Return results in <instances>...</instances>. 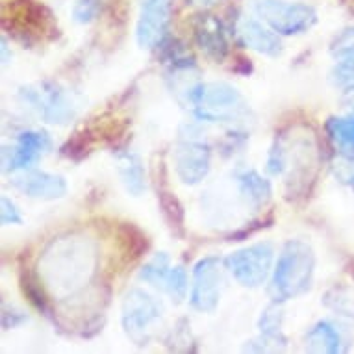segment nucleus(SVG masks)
I'll list each match as a JSON object with an SVG mask.
<instances>
[{
    "mask_svg": "<svg viewBox=\"0 0 354 354\" xmlns=\"http://www.w3.org/2000/svg\"><path fill=\"white\" fill-rule=\"evenodd\" d=\"M178 100L201 122H221L230 128H243L254 119L243 95L227 82H195Z\"/></svg>",
    "mask_w": 354,
    "mask_h": 354,
    "instance_id": "obj_1",
    "label": "nucleus"
},
{
    "mask_svg": "<svg viewBox=\"0 0 354 354\" xmlns=\"http://www.w3.org/2000/svg\"><path fill=\"white\" fill-rule=\"evenodd\" d=\"M315 273L314 249L302 239H290L282 245L274 261L269 295L277 302L291 301L312 290Z\"/></svg>",
    "mask_w": 354,
    "mask_h": 354,
    "instance_id": "obj_2",
    "label": "nucleus"
},
{
    "mask_svg": "<svg viewBox=\"0 0 354 354\" xmlns=\"http://www.w3.org/2000/svg\"><path fill=\"white\" fill-rule=\"evenodd\" d=\"M19 100L48 124H69L80 111V102L76 93L58 82H37L32 86H23L17 93Z\"/></svg>",
    "mask_w": 354,
    "mask_h": 354,
    "instance_id": "obj_3",
    "label": "nucleus"
},
{
    "mask_svg": "<svg viewBox=\"0 0 354 354\" xmlns=\"http://www.w3.org/2000/svg\"><path fill=\"white\" fill-rule=\"evenodd\" d=\"M252 12L261 23L279 35H301L314 28L317 12L310 4L290 2V0H252Z\"/></svg>",
    "mask_w": 354,
    "mask_h": 354,
    "instance_id": "obj_4",
    "label": "nucleus"
},
{
    "mask_svg": "<svg viewBox=\"0 0 354 354\" xmlns=\"http://www.w3.org/2000/svg\"><path fill=\"white\" fill-rule=\"evenodd\" d=\"M173 162L176 176L186 186H197L212 169V147L198 132L197 127L180 128V138L174 145Z\"/></svg>",
    "mask_w": 354,
    "mask_h": 354,
    "instance_id": "obj_5",
    "label": "nucleus"
},
{
    "mask_svg": "<svg viewBox=\"0 0 354 354\" xmlns=\"http://www.w3.org/2000/svg\"><path fill=\"white\" fill-rule=\"evenodd\" d=\"M162 319V304L147 291L134 288L122 299L121 323L136 345H149L152 330Z\"/></svg>",
    "mask_w": 354,
    "mask_h": 354,
    "instance_id": "obj_6",
    "label": "nucleus"
},
{
    "mask_svg": "<svg viewBox=\"0 0 354 354\" xmlns=\"http://www.w3.org/2000/svg\"><path fill=\"white\" fill-rule=\"evenodd\" d=\"M274 249L268 241L239 249L225 258V268L243 288H260L273 273Z\"/></svg>",
    "mask_w": 354,
    "mask_h": 354,
    "instance_id": "obj_7",
    "label": "nucleus"
},
{
    "mask_svg": "<svg viewBox=\"0 0 354 354\" xmlns=\"http://www.w3.org/2000/svg\"><path fill=\"white\" fill-rule=\"evenodd\" d=\"M223 266L225 260H219L217 256H206L195 263L192 274V291H189V304L193 310L212 314L219 306L221 290H223Z\"/></svg>",
    "mask_w": 354,
    "mask_h": 354,
    "instance_id": "obj_8",
    "label": "nucleus"
},
{
    "mask_svg": "<svg viewBox=\"0 0 354 354\" xmlns=\"http://www.w3.org/2000/svg\"><path fill=\"white\" fill-rule=\"evenodd\" d=\"M53 149V140L43 130H21L15 136L13 145L2 147V171L4 173H23L34 169L35 163Z\"/></svg>",
    "mask_w": 354,
    "mask_h": 354,
    "instance_id": "obj_9",
    "label": "nucleus"
},
{
    "mask_svg": "<svg viewBox=\"0 0 354 354\" xmlns=\"http://www.w3.org/2000/svg\"><path fill=\"white\" fill-rule=\"evenodd\" d=\"M173 0H141L136 23V41L141 48L156 50L169 37Z\"/></svg>",
    "mask_w": 354,
    "mask_h": 354,
    "instance_id": "obj_10",
    "label": "nucleus"
},
{
    "mask_svg": "<svg viewBox=\"0 0 354 354\" xmlns=\"http://www.w3.org/2000/svg\"><path fill=\"white\" fill-rule=\"evenodd\" d=\"M234 35L241 47L254 50L268 58H279L284 50L280 35L269 28L266 23H261L258 17H249L243 13L238 15L234 23Z\"/></svg>",
    "mask_w": 354,
    "mask_h": 354,
    "instance_id": "obj_11",
    "label": "nucleus"
},
{
    "mask_svg": "<svg viewBox=\"0 0 354 354\" xmlns=\"http://www.w3.org/2000/svg\"><path fill=\"white\" fill-rule=\"evenodd\" d=\"M10 184L13 186V189H17L26 197L35 198V201H58V198H64L69 192L67 180L62 174L39 171L35 167L15 174Z\"/></svg>",
    "mask_w": 354,
    "mask_h": 354,
    "instance_id": "obj_12",
    "label": "nucleus"
},
{
    "mask_svg": "<svg viewBox=\"0 0 354 354\" xmlns=\"http://www.w3.org/2000/svg\"><path fill=\"white\" fill-rule=\"evenodd\" d=\"M282 323H284L282 308L279 306V302L274 301L271 306H268L261 312L260 319H258L260 336L247 342V345L243 347L245 353H277V351H284L288 347V337L284 336Z\"/></svg>",
    "mask_w": 354,
    "mask_h": 354,
    "instance_id": "obj_13",
    "label": "nucleus"
},
{
    "mask_svg": "<svg viewBox=\"0 0 354 354\" xmlns=\"http://www.w3.org/2000/svg\"><path fill=\"white\" fill-rule=\"evenodd\" d=\"M193 35L198 50L214 64H223L230 54L227 30L215 15H201L195 21Z\"/></svg>",
    "mask_w": 354,
    "mask_h": 354,
    "instance_id": "obj_14",
    "label": "nucleus"
},
{
    "mask_svg": "<svg viewBox=\"0 0 354 354\" xmlns=\"http://www.w3.org/2000/svg\"><path fill=\"white\" fill-rule=\"evenodd\" d=\"M232 182L239 193V198L250 209H261L268 206L273 195V186L268 178H263L256 169L238 167L232 173Z\"/></svg>",
    "mask_w": 354,
    "mask_h": 354,
    "instance_id": "obj_15",
    "label": "nucleus"
},
{
    "mask_svg": "<svg viewBox=\"0 0 354 354\" xmlns=\"http://www.w3.org/2000/svg\"><path fill=\"white\" fill-rule=\"evenodd\" d=\"M115 167L128 195L141 197L147 187V174L140 154L132 151L117 152Z\"/></svg>",
    "mask_w": 354,
    "mask_h": 354,
    "instance_id": "obj_16",
    "label": "nucleus"
},
{
    "mask_svg": "<svg viewBox=\"0 0 354 354\" xmlns=\"http://www.w3.org/2000/svg\"><path fill=\"white\" fill-rule=\"evenodd\" d=\"M304 348L308 353L337 354L343 353V336L332 321H317L304 336Z\"/></svg>",
    "mask_w": 354,
    "mask_h": 354,
    "instance_id": "obj_17",
    "label": "nucleus"
},
{
    "mask_svg": "<svg viewBox=\"0 0 354 354\" xmlns=\"http://www.w3.org/2000/svg\"><path fill=\"white\" fill-rule=\"evenodd\" d=\"M325 130L337 154L347 162H354V115L328 117Z\"/></svg>",
    "mask_w": 354,
    "mask_h": 354,
    "instance_id": "obj_18",
    "label": "nucleus"
},
{
    "mask_svg": "<svg viewBox=\"0 0 354 354\" xmlns=\"http://www.w3.org/2000/svg\"><path fill=\"white\" fill-rule=\"evenodd\" d=\"M169 271H171V260L165 252H158L147 261L145 266L140 269V280L145 284L156 288V290H165Z\"/></svg>",
    "mask_w": 354,
    "mask_h": 354,
    "instance_id": "obj_19",
    "label": "nucleus"
},
{
    "mask_svg": "<svg viewBox=\"0 0 354 354\" xmlns=\"http://www.w3.org/2000/svg\"><path fill=\"white\" fill-rule=\"evenodd\" d=\"M158 201H160V208H162L163 219L167 223V227L176 236H184V208H182L180 201L167 189H160Z\"/></svg>",
    "mask_w": 354,
    "mask_h": 354,
    "instance_id": "obj_20",
    "label": "nucleus"
},
{
    "mask_svg": "<svg viewBox=\"0 0 354 354\" xmlns=\"http://www.w3.org/2000/svg\"><path fill=\"white\" fill-rule=\"evenodd\" d=\"M165 293L171 297V301L174 304H180L184 302V299L187 297V291H189V279H187L186 269L182 266H174L169 271L167 282H165Z\"/></svg>",
    "mask_w": 354,
    "mask_h": 354,
    "instance_id": "obj_21",
    "label": "nucleus"
},
{
    "mask_svg": "<svg viewBox=\"0 0 354 354\" xmlns=\"http://www.w3.org/2000/svg\"><path fill=\"white\" fill-rule=\"evenodd\" d=\"M102 10V0H76L73 8V19L78 24L93 23Z\"/></svg>",
    "mask_w": 354,
    "mask_h": 354,
    "instance_id": "obj_22",
    "label": "nucleus"
},
{
    "mask_svg": "<svg viewBox=\"0 0 354 354\" xmlns=\"http://www.w3.org/2000/svg\"><path fill=\"white\" fill-rule=\"evenodd\" d=\"M0 223H2V227H21L24 223L17 204L8 195H2L0 198Z\"/></svg>",
    "mask_w": 354,
    "mask_h": 354,
    "instance_id": "obj_23",
    "label": "nucleus"
},
{
    "mask_svg": "<svg viewBox=\"0 0 354 354\" xmlns=\"http://www.w3.org/2000/svg\"><path fill=\"white\" fill-rule=\"evenodd\" d=\"M330 82L336 87L343 89V91H354V69L345 67L342 64L334 65V69L330 71Z\"/></svg>",
    "mask_w": 354,
    "mask_h": 354,
    "instance_id": "obj_24",
    "label": "nucleus"
},
{
    "mask_svg": "<svg viewBox=\"0 0 354 354\" xmlns=\"http://www.w3.org/2000/svg\"><path fill=\"white\" fill-rule=\"evenodd\" d=\"M23 291L28 295L30 302H32L37 310H41L43 314H48L47 299H45L43 291H41V288L37 286L35 280H32L30 277H23Z\"/></svg>",
    "mask_w": 354,
    "mask_h": 354,
    "instance_id": "obj_25",
    "label": "nucleus"
},
{
    "mask_svg": "<svg viewBox=\"0 0 354 354\" xmlns=\"http://www.w3.org/2000/svg\"><path fill=\"white\" fill-rule=\"evenodd\" d=\"M24 323H28V315L24 314L23 310H17L13 306L10 308L4 304V308H2V326H4V330L23 326Z\"/></svg>",
    "mask_w": 354,
    "mask_h": 354,
    "instance_id": "obj_26",
    "label": "nucleus"
},
{
    "mask_svg": "<svg viewBox=\"0 0 354 354\" xmlns=\"http://www.w3.org/2000/svg\"><path fill=\"white\" fill-rule=\"evenodd\" d=\"M332 56L336 58V64H342L345 67L354 69V39L343 47L332 48Z\"/></svg>",
    "mask_w": 354,
    "mask_h": 354,
    "instance_id": "obj_27",
    "label": "nucleus"
},
{
    "mask_svg": "<svg viewBox=\"0 0 354 354\" xmlns=\"http://www.w3.org/2000/svg\"><path fill=\"white\" fill-rule=\"evenodd\" d=\"M189 4H193V6H198V8H212V6H217V4H221L223 0H187Z\"/></svg>",
    "mask_w": 354,
    "mask_h": 354,
    "instance_id": "obj_28",
    "label": "nucleus"
},
{
    "mask_svg": "<svg viewBox=\"0 0 354 354\" xmlns=\"http://www.w3.org/2000/svg\"><path fill=\"white\" fill-rule=\"evenodd\" d=\"M12 62V54H10V48H8V41L6 37L2 39V64L6 65Z\"/></svg>",
    "mask_w": 354,
    "mask_h": 354,
    "instance_id": "obj_29",
    "label": "nucleus"
},
{
    "mask_svg": "<svg viewBox=\"0 0 354 354\" xmlns=\"http://www.w3.org/2000/svg\"><path fill=\"white\" fill-rule=\"evenodd\" d=\"M351 187H353V192H354V176L351 178Z\"/></svg>",
    "mask_w": 354,
    "mask_h": 354,
    "instance_id": "obj_30",
    "label": "nucleus"
},
{
    "mask_svg": "<svg viewBox=\"0 0 354 354\" xmlns=\"http://www.w3.org/2000/svg\"><path fill=\"white\" fill-rule=\"evenodd\" d=\"M351 113H353V115H354V102H353V104H351Z\"/></svg>",
    "mask_w": 354,
    "mask_h": 354,
    "instance_id": "obj_31",
    "label": "nucleus"
}]
</instances>
